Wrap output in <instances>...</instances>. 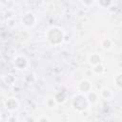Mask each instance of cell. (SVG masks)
I'll list each match as a JSON object with an SVG mask.
<instances>
[{"instance_id":"obj_10","label":"cell","mask_w":122,"mask_h":122,"mask_svg":"<svg viewBox=\"0 0 122 122\" xmlns=\"http://www.w3.org/2000/svg\"><path fill=\"white\" fill-rule=\"evenodd\" d=\"M100 46H101V48H102L103 50L109 51V50H111V49L112 48L113 42H112V40L111 38H109V37H104V38H102L101 41H100Z\"/></svg>"},{"instance_id":"obj_11","label":"cell","mask_w":122,"mask_h":122,"mask_svg":"<svg viewBox=\"0 0 122 122\" xmlns=\"http://www.w3.org/2000/svg\"><path fill=\"white\" fill-rule=\"evenodd\" d=\"M113 83H114V85H115V87L117 89L120 90L122 88V73L120 71H118L114 75V77H113Z\"/></svg>"},{"instance_id":"obj_9","label":"cell","mask_w":122,"mask_h":122,"mask_svg":"<svg viewBox=\"0 0 122 122\" xmlns=\"http://www.w3.org/2000/svg\"><path fill=\"white\" fill-rule=\"evenodd\" d=\"M86 97L88 99V102L89 104L92 105V104H96L98 102V99H99V94L98 92H94V91H91L89 92L87 94H86Z\"/></svg>"},{"instance_id":"obj_16","label":"cell","mask_w":122,"mask_h":122,"mask_svg":"<svg viewBox=\"0 0 122 122\" xmlns=\"http://www.w3.org/2000/svg\"><path fill=\"white\" fill-rule=\"evenodd\" d=\"M81 4L83 6H86V7H92V6L96 4V1H82Z\"/></svg>"},{"instance_id":"obj_14","label":"cell","mask_w":122,"mask_h":122,"mask_svg":"<svg viewBox=\"0 0 122 122\" xmlns=\"http://www.w3.org/2000/svg\"><path fill=\"white\" fill-rule=\"evenodd\" d=\"M3 80L8 85H13L14 82H15V78H14V76L12 74H6L3 77Z\"/></svg>"},{"instance_id":"obj_12","label":"cell","mask_w":122,"mask_h":122,"mask_svg":"<svg viewBox=\"0 0 122 122\" xmlns=\"http://www.w3.org/2000/svg\"><path fill=\"white\" fill-rule=\"evenodd\" d=\"M92 71H93V73H95L97 75L102 74V73L105 72V66L102 63H100L98 65H95V66L92 67Z\"/></svg>"},{"instance_id":"obj_13","label":"cell","mask_w":122,"mask_h":122,"mask_svg":"<svg viewBox=\"0 0 122 122\" xmlns=\"http://www.w3.org/2000/svg\"><path fill=\"white\" fill-rule=\"evenodd\" d=\"M45 104H46V106H47L49 109H53V108L56 107L57 102L55 101L54 97H48V98L46 99V101H45Z\"/></svg>"},{"instance_id":"obj_2","label":"cell","mask_w":122,"mask_h":122,"mask_svg":"<svg viewBox=\"0 0 122 122\" xmlns=\"http://www.w3.org/2000/svg\"><path fill=\"white\" fill-rule=\"evenodd\" d=\"M71 105L73 107V109L76 112H84L88 109L89 107V102L88 99L86 97V94L77 92L73 97H72V101H71Z\"/></svg>"},{"instance_id":"obj_6","label":"cell","mask_w":122,"mask_h":122,"mask_svg":"<svg viewBox=\"0 0 122 122\" xmlns=\"http://www.w3.org/2000/svg\"><path fill=\"white\" fill-rule=\"evenodd\" d=\"M4 105H5V108H6L8 111H10V112H14V111H16V110L18 109V107H19V102H18L17 98H15V97H9V98L5 101Z\"/></svg>"},{"instance_id":"obj_7","label":"cell","mask_w":122,"mask_h":122,"mask_svg":"<svg viewBox=\"0 0 122 122\" xmlns=\"http://www.w3.org/2000/svg\"><path fill=\"white\" fill-rule=\"evenodd\" d=\"M88 62L89 64L93 67L95 65H98L100 63H102V56L98 53V52H93V53H91L89 56H88Z\"/></svg>"},{"instance_id":"obj_8","label":"cell","mask_w":122,"mask_h":122,"mask_svg":"<svg viewBox=\"0 0 122 122\" xmlns=\"http://www.w3.org/2000/svg\"><path fill=\"white\" fill-rule=\"evenodd\" d=\"M98 94L101 98H103L106 101H111L112 99V96H113V93H112V90H110L109 88H106V87L102 88L100 90V92H98Z\"/></svg>"},{"instance_id":"obj_15","label":"cell","mask_w":122,"mask_h":122,"mask_svg":"<svg viewBox=\"0 0 122 122\" xmlns=\"http://www.w3.org/2000/svg\"><path fill=\"white\" fill-rule=\"evenodd\" d=\"M112 1H107V0H101V1H97L96 4L101 7V8H109L111 5H112Z\"/></svg>"},{"instance_id":"obj_5","label":"cell","mask_w":122,"mask_h":122,"mask_svg":"<svg viewBox=\"0 0 122 122\" xmlns=\"http://www.w3.org/2000/svg\"><path fill=\"white\" fill-rule=\"evenodd\" d=\"M92 85L88 79H82L77 85V90H78V92L87 94L89 92L92 91Z\"/></svg>"},{"instance_id":"obj_1","label":"cell","mask_w":122,"mask_h":122,"mask_svg":"<svg viewBox=\"0 0 122 122\" xmlns=\"http://www.w3.org/2000/svg\"><path fill=\"white\" fill-rule=\"evenodd\" d=\"M45 37L51 45L58 46L63 42L64 37H65V33L61 28L56 27V26H52L46 31Z\"/></svg>"},{"instance_id":"obj_18","label":"cell","mask_w":122,"mask_h":122,"mask_svg":"<svg viewBox=\"0 0 122 122\" xmlns=\"http://www.w3.org/2000/svg\"><path fill=\"white\" fill-rule=\"evenodd\" d=\"M83 122H86V121H83Z\"/></svg>"},{"instance_id":"obj_19","label":"cell","mask_w":122,"mask_h":122,"mask_svg":"<svg viewBox=\"0 0 122 122\" xmlns=\"http://www.w3.org/2000/svg\"><path fill=\"white\" fill-rule=\"evenodd\" d=\"M0 114H1V112H0Z\"/></svg>"},{"instance_id":"obj_3","label":"cell","mask_w":122,"mask_h":122,"mask_svg":"<svg viewBox=\"0 0 122 122\" xmlns=\"http://www.w3.org/2000/svg\"><path fill=\"white\" fill-rule=\"evenodd\" d=\"M36 16L33 12L31 11H27L23 14L22 18H21V23L23 26H25L26 28H32L33 26H35L36 24Z\"/></svg>"},{"instance_id":"obj_17","label":"cell","mask_w":122,"mask_h":122,"mask_svg":"<svg viewBox=\"0 0 122 122\" xmlns=\"http://www.w3.org/2000/svg\"><path fill=\"white\" fill-rule=\"evenodd\" d=\"M38 122H50V119L46 115H42L38 118Z\"/></svg>"},{"instance_id":"obj_4","label":"cell","mask_w":122,"mask_h":122,"mask_svg":"<svg viewBox=\"0 0 122 122\" xmlns=\"http://www.w3.org/2000/svg\"><path fill=\"white\" fill-rule=\"evenodd\" d=\"M13 65L17 70H25L29 65V61L24 55H17L13 59Z\"/></svg>"}]
</instances>
